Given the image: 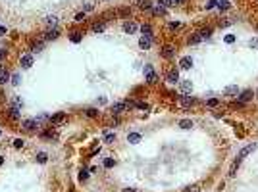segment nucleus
I'll return each instance as SVG.
<instances>
[{
	"instance_id": "1",
	"label": "nucleus",
	"mask_w": 258,
	"mask_h": 192,
	"mask_svg": "<svg viewBox=\"0 0 258 192\" xmlns=\"http://www.w3.org/2000/svg\"><path fill=\"white\" fill-rule=\"evenodd\" d=\"M144 77H147V81H148L150 85L158 81V75L154 73V69H152V65H150V63H147V65H144Z\"/></svg>"
},
{
	"instance_id": "2",
	"label": "nucleus",
	"mask_w": 258,
	"mask_h": 192,
	"mask_svg": "<svg viewBox=\"0 0 258 192\" xmlns=\"http://www.w3.org/2000/svg\"><path fill=\"white\" fill-rule=\"evenodd\" d=\"M21 127H23L25 131H35L39 127V121L37 119H23L21 121Z\"/></svg>"
},
{
	"instance_id": "3",
	"label": "nucleus",
	"mask_w": 258,
	"mask_h": 192,
	"mask_svg": "<svg viewBox=\"0 0 258 192\" xmlns=\"http://www.w3.org/2000/svg\"><path fill=\"white\" fill-rule=\"evenodd\" d=\"M131 106H133L131 102H118V104L112 106V111H114V114H121V111H125V110L131 108Z\"/></svg>"
},
{
	"instance_id": "4",
	"label": "nucleus",
	"mask_w": 258,
	"mask_h": 192,
	"mask_svg": "<svg viewBox=\"0 0 258 192\" xmlns=\"http://www.w3.org/2000/svg\"><path fill=\"white\" fill-rule=\"evenodd\" d=\"M166 81L168 83H179V71L177 69H170L166 73Z\"/></svg>"
},
{
	"instance_id": "5",
	"label": "nucleus",
	"mask_w": 258,
	"mask_h": 192,
	"mask_svg": "<svg viewBox=\"0 0 258 192\" xmlns=\"http://www.w3.org/2000/svg\"><path fill=\"white\" fill-rule=\"evenodd\" d=\"M139 46H141L143 50H148V48L152 46V37H147V35L141 37V39H139Z\"/></svg>"
},
{
	"instance_id": "6",
	"label": "nucleus",
	"mask_w": 258,
	"mask_h": 192,
	"mask_svg": "<svg viewBox=\"0 0 258 192\" xmlns=\"http://www.w3.org/2000/svg\"><path fill=\"white\" fill-rule=\"evenodd\" d=\"M191 65H193V60H191V56H185V58L179 60V67H181V69H191Z\"/></svg>"
},
{
	"instance_id": "7",
	"label": "nucleus",
	"mask_w": 258,
	"mask_h": 192,
	"mask_svg": "<svg viewBox=\"0 0 258 192\" xmlns=\"http://www.w3.org/2000/svg\"><path fill=\"white\" fill-rule=\"evenodd\" d=\"M31 65H33V56L31 54H23L21 56V67L27 69V67H31Z\"/></svg>"
},
{
	"instance_id": "8",
	"label": "nucleus",
	"mask_w": 258,
	"mask_h": 192,
	"mask_svg": "<svg viewBox=\"0 0 258 192\" xmlns=\"http://www.w3.org/2000/svg\"><path fill=\"white\" fill-rule=\"evenodd\" d=\"M8 117L12 119V121H17V119H19V108H17V106H12V108L8 110Z\"/></svg>"
},
{
	"instance_id": "9",
	"label": "nucleus",
	"mask_w": 258,
	"mask_h": 192,
	"mask_svg": "<svg viewBox=\"0 0 258 192\" xmlns=\"http://www.w3.org/2000/svg\"><path fill=\"white\" fill-rule=\"evenodd\" d=\"M179 87H181V92H183V94H189L191 90H193V83H191L189 79H185V81H181V85H179Z\"/></svg>"
},
{
	"instance_id": "10",
	"label": "nucleus",
	"mask_w": 258,
	"mask_h": 192,
	"mask_svg": "<svg viewBox=\"0 0 258 192\" xmlns=\"http://www.w3.org/2000/svg\"><path fill=\"white\" fill-rule=\"evenodd\" d=\"M179 104H181L183 108H191L195 104V98H191V96H181L179 98Z\"/></svg>"
},
{
	"instance_id": "11",
	"label": "nucleus",
	"mask_w": 258,
	"mask_h": 192,
	"mask_svg": "<svg viewBox=\"0 0 258 192\" xmlns=\"http://www.w3.org/2000/svg\"><path fill=\"white\" fill-rule=\"evenodd\" d=\"M123 31L129 33V35H133V33L137 31V23H133V21H125V23H123Z\"/></svg>"
},
{
	"instance_id": "12",
	"label": "nucleus",
	"mask_w": 258,
	"mask_h": 192,
	"mask_svg": "<svg viewBox=\"0 0 258 192\" xmlns=\"http://www.w3.org/2000/svg\"><path fill=\"white\" fill-rule=\"evenodd\" d=\"M162 56H164V58H168V60H172L173 56H175V50H173L172 46H164V48H162Z\"/></svg>"
},
{
	"instance_id": "13",
	"label": "nucleus",
	"mask_w": 258,
	"mask_h": 192,
	"mask_svg": "<svg viewBox=\"0 0 258 192\" xmlns=\"http://www.w3.org/2000/svg\"><path fill=\"white\" fill-rule=\"evenodd\" d=\"M10 79H12V77H10V73L4 69V67H0V85H6Z\"/></svg>"
},
{
	"instance_id": "14",
	"label": "nucleus",
	"mask_w": 258,
	"mask_h": 192,
	"mask_svg": "<svg viewBox=\"0 0 258 192\" xmlns=\"http://www.w3.org/2000/svg\"><path fill=\"white\" fill-rule=\"evenodd\" d=\"M223 94H226V96H235V94H239V88L235 87V85H231V87H226V90H223Z\"/></svg>"
},
{
	"instance_id": "15",
	"label": "nucleus",
	"mask_w": 258,
	"mask_h": 192,
	"mask_svg": "<svg viewBox=\"0 0 258 192\" xmlns=\"http://www.w3.org/2000/svg\"><path fill=\"white\" fill-rule=\"evenodd\" d=\"M252 150H256V144H249L246 148H243V150H241V154H239V160H243V157H245L246 154H251Z\"/></svg>"
},
{
	"instance_id": "16",
	"label": "nucleus",
	"mask_w": 258,
	"mask_h": 192,
	"mask_svg": "<svg viewBox=\"0 0 258 192\" xmlns=\"http://www.w3.org/2000/svg\"><path fill=\"white\" fill-rule=\"evenodd\" d=\"M127 140H129L131 144H139V142H141V134H139V133H131V134H127Z\"/></svg>"
},
{
	"instance_id": "17",
	"label": "nucleus",
	"mask_w": 258,
	"mask_h": 192,
	"mask_svg": "<svg viewBox=\"0 0 258 192\" xmlns=\"http://www.w3.org/2000/svg\"><path fill=\"white\" fill-rule=\"evenodd\" d=\"M58 37H60V31L56 29V27H54V29H48V33H46V39H48V40H54V39H58Z\"/></svg>"
},
{
	"instance_id": "18",
	"label": "nucleus",
	"mask_w": 258,
	"mask_h": 192,
	"mask_svg": "<svg viewBox=\"0 0 258 192\" xmlns=\"http://www.w3.org/2000/svg\"><path fill=\"white\" fill-rule=\"evenodd\" d=\"M249 100H252V90H245L239 96V102H249Z\"/></svg>"
},
{
	"instance_id": "19",
	"label": "nucleus",
	"mask_w": 258,
	"mask_h": 192,
	"mask_svg": "<svg viewBox=\"0 0 258 192\" xmlns=\"http://www.w3.org/2000/svg\"><path fill=\"white\" fill-rule=\"evenodd\" d=\"M50 121L54 123V125H58V123L66 121V114H56V115H52V117H50Z\"/></svg>"
},
{
	"instance_id": "20",
	"label": "nucleus",
	"mask_w": 258,
	"mask_h": 192,
	"mask_svg": "<svg viewBox=\"0 0 258 192\" xmlns=\"http://www.w3.org/2000/svg\"><path fill=\"white\" fill-rule=\"evenodd\" d=\"M56 23H58V17H56V16H48V17H46V25H48L50 29H54Z\"/></svg>"
},
{
	"instance_id": "21",
	"label": "nucleus",
	"mask_w": 258,
	"mask_h": 192,
	"mask_svg": "<svg viewBox=\"0 0 258 192\" xmlns=\"http://www.w3.org/2000/svg\"><path fill=\"white\" fill-rule=\"evenodd\" d=\"M114 140H116V133H106L104 134V142L106 144H114Z\"/></svg>"
},
{
	"instance_id": "22",
	"label": "nucleus",
	"mask_w": 258,
	"mask_h": 192,
	"mask_svg": "<svg viewBox=\"0 0 258 192\" xmlns=\"http://www.w3.org/2000/svg\"><path fill=\"white\" fill-rule=\"evenodd\" d=\"M179 127H181V129H191V127H193V121H191V119H181V121H179Z\"/></svg>"
},
{
	"instance_id": "23",
	"label": "nucleus",
	"mask_w": 258,
	"mask_h": 192,
	"mask_svg": "<svg viewBox=\"0 0 258 192\" xmlns=\"http://www.w3.org/2000/svg\"><path fill=\"white\" fill-rule=\"evenodd\" d=\"M218 8H220V10H229V8H231V2H229V0H220Z\"/></svg>"
},
{
	"instance_id": "24",
	"label": "nucleus",
	"mask_w": 258,
	"mask_h": 192,
	"mask_svg": "<svg viewBox=\"0 0 258 192\" xmlns=\"http://www.w3.org/2000/svg\"><path fill=\"white\" fill-rule=\"evenodd\" d=\"M198 35H200V39H202V40H204V39H210V35H212V29H202V31L198 33Z\"/></svg>"
},
{
	"instance_id": "25",
	"label": "nucleus",
	"mask_w": 258,
	"mask_h": 192,
	"mask_svg": "<svg viewBox=\"0 0 258 192\" xmlns=\"http://www.w3.org/2000/svg\"><path fill=\"white\" fill-rule=\"evenodd\" d=\"M46 160H48V156L44 154V152H39V154H37V162H39V163H46Z\"/></svg>"
},
{
	"instance_id": "26",
	"label": "nucleus",
	"mask_w": 258,
	"mask_h": 192,
	"mask_svg": "<svg viewBox=\"0 0 258 192\" xmlns=\"http://www.w3.org/2000/svg\"><path fill=\"white\" fill-rule=\"evenodd\" d=\"M158 6H162V8H170V6H173V0H158Z\"/></svg>"
},
{
	"instance_id": "27",
	"label": "nucleus",
	"mask_w": 258,
	"mask_h": 192,
	"mask_svg": "<svg viewBox=\"0 0 258 192\" xmlns=\"http://www.w3.org/2000/svg\"><path fill=\"white\" fill-rule=\"evenodd\" d=\"M104 27H106L104 23H95V25H93V31H95V33H102Z\"/></svg>"
},
{
	"instance_id": "28",
	"label": "nucleus",
	"mask_w": 258,
	"mask_h": 192,
	"mask_svg": "<svg viewBox=\"0 0 258 192\" xmlns=\"http://www.w3.org/2000/svg\"><path fill=\"white\" fill-rule=\"evenodd\" d=\"M141 31H143V35H147V37H152V31H150V25H143V27H141Z\"/></svg>"
},
{
	"instance_id": "29",
	"label": "nucleus",
	"mask_w": 258,
	"mask_h": 192,
	"mask_svg": "<svg viewBox=\"0 0 258 192\" xmlns=\"http://www.w3.org/2000/svg\"><path fill=\"white\" fill-rule=\"evenodd\" d=\"M139 6H141L143 10H150V8H152V4L148 2V0H141V2H139Z\"/></svg>"
},
{
	"instance_id": "30",
	"label": "nucleus",
	"mask_w": 258,
	"mask_h": 192,
	"mask_svg": "<svg viewBox=\"0 0 258 192\" xmlns=\"http://www.w3.org/2000/svg\"><path fill=\"white\" fill-rule=\"evenodd\" d=\"M114 165H116V162L112 160V157H106V160H104V167H106V169H110V167H114Z\"/></svg>"
},
{
	"instance_id": "31",
	"label": "nucleus",
	"mask_w": 258,
	"mask_h": 192,
	"mask_svg": "<svg viewBox=\"0 0 258 192\" xmlns=\"http://www.w3.org/2000/svg\"><path fill=\"white\" fill-rule=\"evenodd\" d=\"M152 12H154L156 16H164V14H166V8H162V6H156V8L152 10Z\"/></svg>"
},
{
	"instance_id": "32",
	"label": "nucleus",
	"mask_w": 258,
	"mask_h": 192,
	"mask_svg": "<svg viewBox=\"0 0 258 192\" xmlns=\"http://www.w3.org/2000/svg\"><path fill=\"white\" fill-rule=\"evenodd\" d=\"M200 40H202V39H200V35H198V33H197V35H195V37H191V39H189V44H198Z\"/></svg>"
},
{
	"instance_id": "33",
	"label": "nucleus",
	"mask_w": 258,
	"mask_h": 192,
	"mask_svg": "<svg viewBox=\"0 0 258 192\" xmlns=\"http://www.w3.org/2000/svg\"><path fill=\"white\" fill-rule=\"evenodd\" d=\"M87 115H89V117H98V110L89 108V110H87Z\"/></svg>"
},
{
	"instance_id": "34",
	"label": "nucleus",
	"mask_w": 258,
	"mask_h": 192,
	"mask_svg": "<svg viewBox=\"0 0 258 192\" xmlns=\"http://www.w3.org/2000/svg\"><path fill=\"white\" fill-rule=\"evenodd\" d=\"M75 21H77V23H83V21H85V12L77 14V16H75Z\"/></svg>"
},
{
	"instance_id": "35",
	"label": "nucleus",
	"mask_w": 258,
	"mask_h": 192,
	"mask_svg": "<svg viewBox=\"0 0 258 192\" xmlns=\"http://www.w3.org/2000/svg\"><path fill=\"white\" fill-rule=\"evenodd\" d=\"M71 40H73V42H79V40H81V33H77V31L71 33Z\"/></svg>"
},
{
	"instance_id": "36",
	"label": "nucleus",
	"mask_w": 258,
	"mask_h": 192,
	"mask_svg": "<svg viewBox=\"0 0 258 192\" xmlns=\"http://www.w3.org/2000/svg\"><path fill=\"white\" fill-rule=\"evenodd\" d=\"M23 144H25V142L21 140V138H16V140H14V148H23Z\"/></svg>"
},
{
	"instance_id": "37",
	"label": "nucleus",
	"mask_w": 258,
	"mask_h": 192,
	"mask_svg": "<svg viewBox=\"0 0 258 192\" xmlns=\"http://www.w3.org/2000/svg\"><path fill=\"white\" fill-rule=\"evenodd\" d=\"M206 104H208L210 108H216V106L220 104V100H216V98H212V100H208V102H206Z\"/></svg>"
},
{
	"instance_id": "38",
	"label": "nucleus",
	"mask_w": 258,
	"mask_h": 192,
	"mask_svg": "<svg viewBox=\"0 0 258 192\" xmlns=\"http://www.w3.org/2000/svg\"><path fill=\"white\" fill-rule=\"evenodd\" d=\"M42 46H44L42 42H37V44H33V52H41V50H42Z\"/></svg>"
},
{
	"instance_id": "39",
	"label": "nucleus",
	"mask_w": 258,
	"mask_h": 192,
	"mask_svg": "<svg viewBox=\"0 0 258 192\" xmlns=\"http://www.w3.org/2000/svg\"><path fill=\"white\" fill-rule=\"evenodd\" d=\"M185 192H200V186H198V185H195V186H189Z\"/></svg>"
},
{
	"instance_id": "40",
	"label": "nucleus",
	"mask_w": 258,
	"mask_h": 192,
	"mask_svg": "<svg viewBox=\"0 0 258 192\" xmlns=\"http://www.w3.org/2000/svg\"><path fill=\"white\" fill-rule=\"evenodd\" d=\"M6 56H8V50H0V63L6 60Z\"/></svg>"
},
{
	"instance_id": "41",
	"label": "nucleus",
	"mask_w": 258,
	"mask_h": 192,
	"mask_svg": "<svg viewBox=\"0 0 258 192\" xmlns=\"http://www.w3.org/2000/svg\"><path fill=\"white\" fill-rule=\"evenodd\" d=\"M216 4H218V0H210V2L206 4V10H210V8H214Z\"/></svg>"
},
{
	"instance_id": "42",
	"label": "nucleus",
	"mask_w": 258,
	"mask_h": 192,
	"mask_svg": "<svg viewBox=\"0 0 258 192\" xmlns=\"http://www.w3.org/2000/svg\"><path fill=\"white\" fill-rule=\"evenodd\" d=\"M87 177H89V173H87V171H85V169H83V171L79 173V179H81V180H85Z\"/></svg>"
},
{
	"instance_id": "43",
	"label": "nucleus",
	"mask_w": 258,
	"mask_h": 192,
	"mask_svg": "<svg viewBox=\"0 0 258 192\" xmlns=\"http://www.w3.org/2000/svg\"><path fill=\"white\" fill-rule=\"evenodd\" d=\"M12 83H14V85H19V75H17V73L12 77Z\"/></svg>"
},
{
	"instance_id": "44",
	"label": "nucleus",
	"mask_w": 258,
	"mask_h": 192,
	"mask_svg": "<svg viewBox=\"0 0 258 192\" xmlns=\"http://www.w3.org/2000/svg\"><path fill=\"white\" fill-rule=\"evenodd\" d=\"M233 40H235V37H233V35H227V37H226V42H227V44H231Z\"/></svg>"
},
{
	"instance_id": "45",
	"label": "nucleus",
	"mask_w": 258,
	"mask_h": 192,
	"mask_svg": "<svg viewBox=\"0 0 258 192\" xmlns=\"http://www.w3.org/2000/svg\"><path fill=\"white\" fill-rule=\"evenodd\" d=\"M85 10H87V12H91V10H93V4L87 2V4H85Z\"/></svg>"
},
{
	"instance_id": "46",
	"label": "nucleus",
	"mask_w": 258,
	"mask_h": 192,
	"mask_svg": "<svg viewBox=\"0 0 258 192\" xmlns=\"http://www.w3.org/2000/svg\"><path fill=\"white\" fill-rule=\"evenodd\" d=\"M0 35H6V27H0Z\"/></svg>"
},
{
	"instance_id": "47",
	"label": "nucleus",
	"mask_w": 258,
	"mask_h": 192,
	"mask_svg": "<svg viewBox=\"0 0 258 192\" xmlns=\"http://www.w3.org/2000/svg\"><path fill=\"white\" fill-rule=\"evenodd\" d=\"M185 0H173V4H183Z\"/></svg>"
},
{
	"instance_id": "48",
	"label": "nucleus",
	"mask_w": 258,
	"mask_h": 192,
	"mask_svg": "<svg viewBox=\"0 0 258 192\" xmlns=\"http://www.w3.org/2000/svg\"><path fill=\"white\" fill-rule=\"evenodd\" d=\"M123 192H135V190H133V188H125V190H123Z\"/></svg>"
},
{
	"instance_id": "49",
	"label": "nucleus",
	"mask_w": 258,
	"mask_h": 192,
	"mask_svg": "<svg viewBox=\"0 0 258 192\" xmlns=\"http://www.w3.org/2000/svg\"><path fill=\"white\" fill-rule=\"evenodd\" d=\"M2 163H4V157H2V156H0V165H2Z\"/></svg>"
},
{
	"instance_id": "50",
	"label": "nucleus",
	"mask_w": 258,
	"mask_h": 192,
	"mask_svg": "<svg viewBox=\"0 0 258 192\" xmlns=\"http://www.w3.org/2000/svg\"><path fill=\"white\" fill-rule=\"evenodd\" d=\"M256 96H258V90H256Z\"/></svg>"
}]
</instances>
